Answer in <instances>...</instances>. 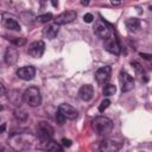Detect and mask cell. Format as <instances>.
Returning a JSON list of instances; mask_svg holds the SVG:
<instances>
[{"label":"cell","mask_w":152,"mask_h":152,"mask_svg":"<svg viewBox=\"0 0 152 152\" xmlns=\"http://www.w3.org/2000/svg\"><path fill=\"white\" fill-rule=\"evenodd\" d=\"M121 144L122 142H120V141H118L115 139H104L101 142L100 148L102 151H118L121 147Z\"/></svg>","instance_id":"5bb4252c"},{"label":"cell","mask_w":152,"mask_h":152,"mask_svg":"<svg viewBox=\"0 0 152 152\" xmlns=\"http://www.w3.org/2000/svg\"><path fill=\"white\" fill-rule=\"evenodd\" d=\"M104 48L107 51H109L113 55H119L120 53V45L118 39L115 38V36H110L109 38L104 39Z\"/></svg>","instance_id":"7c38bea8"},{"label":"cell","mask_w":152,"mask_h":152,"mask_svg":"<svg viewBox=\"0 0 152 152\" xmlns=\"http://www.w3.org/2000/svg\"><path fill=\"white\" fill-rule=\"evenodd\" d=\"M46 150H49V151H62L63 147H62L59 144H57V142H55V141L51 140V141L46 145Z\"/></svg>","instance_id":"7402d4cb"},{"label":"cell","mask_w":152,"mask_h":152,"mask_svg":"<svg viewBox=\"0 0 152 152\" xmlns=\"http://www.w3.org/2000/svg\"><path fill=\"white\" fill-rule=\"evenodd\" d=\"M109 104H110V101L108 100V99H104L101 103H100V106H99V110L102 113V112H104L108 107H109Z\"/></svg>","instance_id":"cb8c5ba5"},{"label":"cell","mask_w":152,"mask_h":152,"mask_svg":"<svg viewBox=\"0 0 152 152\" xmlns=\"http://www.w3.org/2000/svg\"><path fill=\"white\" fill-rule=\"evenodd\" d=\"M14 118L19 121H25L27 119V113L21 108H17L14 109Z\"/></svg>","instance_id":"ffe728a7"},{"label":"cell","mask_w":152,"mask_h":152,"mask_svg":"<svg viewBox=\"0 0 152 152\" xmlns=\"http://www.w3.org/2000/svg\"><path fill=\"white\" fill-rule=\"evenodd\" d=\"M58 110L69 120H74L78 116V112L76 108H74L72 106L68 104V103H62L59 107H58Z\"/></svg>","instance_id":"4fadbf2b"},{"label":"cell","mask_w":152,"mask_h":152,"mask_svg":"<svg viewBox=\"0 0 152 152\" xmlns=\"http://www.w3.org/2000/svg\"><path fill=\"white\" fill-rule=\"evenodd\" d=\"M126 27L129 32H137L140 28V20L137 18H129L126 20Z\"/></svg>","instance_id":"ac0fdd59"},{"label":"cell","mask_w":152,"mask_h":152,"mask_svg":"<svg viewBox=\"0 0 152 152\" xmlns=\"http://www.w3.org/2000/svg\"><path fill=\"white\" fill-rule=\"evenodd\" d=\"M18 57H19V53H18V50L15 48H8L5 52V56H4V59H5V63L7 65H13L17 61H18Z\"/></svg>","instance_id":"9a60e30c"},{"label":"cell","mask_w":152,"mask_h":152,"mask_svg":"<svg viewBox=\"0 0 152 152\" xmlns=\"http://www.w3.org/2000/svg\"><path fill=\"white\" fill-rule=\"evenodd\" d=\"M11 146L14 150H28L32 147L33 142H34V137H32L31 134H23V133H13L11 139H10Z\"/></svg>","instance_id":"6da1fadb"},{"label":"cell","mask_w":152,"mask_h":152,"mask_svg":"<svg viewBox=\"0 0 152 152\" xmlns=\"http://www.w3.org/2000/svg\"><path fill=\"white\" fill-rule=\"evenodd\" d=\"M110 72H112V68L109 65L102 66L100 69H97V71L95 72V80L99 84H106L107 81L110 77Z\"/></svg>","instance_id":"ba28073f"},{"label":"cell","mask_w":152,"mask_h":152,"mask_svg":"<svg viewBox=\"0 0 152 152\" xmlns=\"http://www.w3.org/2000/svg\"><path fill=\"white\" fill-rule=\"evenodd\" d=\"M94 32L99 38L107 39L113 34L112 25L109 23H107L104 19H100V20L96 21V24L94 26Z\"/></svg>","instance_id":"5b68a950"},{"label":"cell","mask_w":152,"mask_h":152,"mask_svg":"<svg viewBox=\"0 0 152 152\" xmlns=\"http://www.w3.org/2000/svg\"><path fill=\"white\" fill-rule=\"evenodd\" d=\"M120 83H121V90L124 93H127V91L132 90L133 87H134V80H133V77L128 72H126L124 70L120 71Z\"/></svg>","instance_id":"8992f818"},{"label":"cell","mask_w":152,"mask_h":152,"mask_svg":"<svg viewBox=\"0 0 152 152\" xmlns=\"http://www.w3.org/2000/svg\"><path fill=\"white\" fill-rule=\"evenodd\" d=\"M2 25L8 30H13V31L20 30V25L17 21L15 17H13L10 13H2Z\"/></svg>","instance_id":"30bf717a"},{"label":"cell","mask_w":152,"mask_h":152,"mask_svg":"<svg viewBox=\"0 0 152 152\" xmlns=\"http://www.w3.org/2000/svg\"><path fill=\"white\" fill-rule=\"evenodd\" d=\"M1 91H2V95H5L6 90H5V87H4V84H1Z\"/></svg>","instance_id":"d6a6232c"},{"label":"cell","mask_w":152,"mask_h":152,"mask_svg":"<svg viewBox=\"0 0 152 152\" xmlns=\"http://www.w3.org/2000/svg\"><path fill=\"white\" fill-rule=\"evenodd\" d=\"M91 126L99 135L107 137L113 129V121L106 116H96L91 121Z\"/></svg>","instance_id":"7a4b0ae2"},{"label":"cell","mask_w":152,"mask_h":152,"mask_svg":"<svg viewBox=\"0 0 152 152\" xmlns=\"http://www.w3.org/2000/svg\"><path fill=\"white\" fill-rule=\"evenodd\" d=\"M51 19H52V14H51V13H45V14L38 15V17L36 18V20L39 21V23H48V21H50Z\"/></svg>","instance_id":"603a6c76"},{"label":"cell","mask_w":152,"mask_h":152,"mask_svg":"<svg viewBox=\"0 0 152 152\" xmlns=\"http://www.w3.org/2000/svg\"><path fill=\"white\" fill-rule=\"evenodd\" d=\"M17 75L19 78L24 80V81H30L36 75V68L32 65H26V66H21L17 70Z\"/></svg>","instance_id":"8fae6325"},{"label":"cell","mask_w":152,"mask_h":152,"mask_svg":"<svg viewBox=\"0 0 152 152\" xmlns=\"http://www.w3.org/2000/svg\"><path fill=\"white\" fill-rule=\"evenodd\" d=\"M115 91H116V88L114 84H110V83L104 84V88H103V95L104 96H112L115 94Z\"/></svg>","instance_id":"44dd1931"},{"label":"cell","mask_w":152,"mask_h":152,"mask_svg":"<svg viewBox=\"0 0 152 152\" xmlns=\"http://www.w3.org/2000/svg\"><path fill=\"white\" fill-rule=\"evenodd\" d=\"M83 20H84V23H93V20H94V15L91 14V13H86L84 15H83Z\"/></svg>","instance_id":"4316f807"},{"label":"cell","mask_w":152,"mask_h":152,"mask_svg":"<svg viewBox=\"0 0 152 152\" xmlns=\"http://www.w3.org/2000/svg\"><path fill=\"white\" fill-rule=\"evenodd\" d=\"M94 96V89L90 84H84L78 90V97L83 101H89Z\"/></svg>","instance_id":"2e32d148"},{"label":"cell","mask_w":152,"mask_h":152,"mask_svg":"<svg viewBox=\"0 0 152 152\" xmlns=\"http://www.w3.org/2000/svg\"><path fill=\"white\" fill-rule=\"evenodd\" d=\"M62 145H63L64 147H70V146H71V140L63 138V139H62Z\"/></svg>","instance_id":"83f0119b"},{"label":"cell","mask_w":152,"mask_h":152,"mask_svg":"<svg viewBox=\"0 0 152 152\" xmlns=\"http://www.w3.org/2000/svg\"><path fill=\"white\" fill-rule=\"evenodd\" d=\"M23 100L31 107H38L42 103L40 90L37 87H28L23 94Z\"/></svg>","instance_id":"277c9868"},{"label":"cell","mask_w":152,"mask_h":152,"mask_svg":"<svg viewBox=\"0 0 152 152\" xmlns=\"http://www.w3.org/2000/svg\"><path fill=\"white\" fill-rule=\"evenodd\" d=\"M110 1H112V4H113V5H119L122 0H110Z\"/></svg>","instance_id":"4dcf8cb0"},{"label":"cell","mask_w":152,"mask_h":152,"mask_svg":"<svg viewBox=\"0 0 152 152\" xmlns=\"http://www.w3.org/2000/svg\"><path fill=\"white\" fill-rule=\"evenodd\" d=\"M53 137V128L45 121H42L37 126V138L40 144H49Z\"/></svg>","instance_id":"3957f363"},{"label":"cell","mask_w":152,"mask_h":152,"mask_svg":"<svg viewBox=\"0 0 152 152\" xmlns=\"http://www.w3.org/2000/svg\"><path fill=\"white\" fill-rule=\"evenodd\" d=\"M65 116L59 112V110H57V113H56V120H57V122L59 124V125H63L64 124V121H65Z\"/></svg>","instance_id":"484cf974"},{"label":"cell","mask_w":152,"mask_h":152,"mask_svg":"<svg viewBox=\"0 0 152 152\" xmlns=\"http://www.w3.org/2000/svg\"><path fill=\"white\" fill-rule=\"evenodd\" d=\"M81 4H82L83 6H87V5L89 4V0H82V1H81Z\"/></svg>","instance_id":"1f68e13d"},{"label":"cell","mask_w":152,"mask_h":152,"mask_svg":"<svg viewBox=\"0 0 152 152\" xmlns=\"http://www.w3.org/2000/svg\"><path fill=\"white\" fill-rule=\"evenodd\" d=\"M58 31H59V25L55 23V24H50V25L45 26L44 30H43V34H44L48 39H53V38L57 36Z\"/></svg>","instance_id":"e0dca14e"},{"label":"cell","mask_w":152,"mask_h":152,"mask_svg":"<svg viewBox=\"0 0 152 152\" xmlns=\"http://www.w3.org/2000/svg\"><path fill=\"white\" fill-rule=\"evenodd\" d=\"M11 42H12L15 46H21V45H24V44L26 43L25 38H13Z\"/></svg>","instance_id":"d4e9b609"},{"label":"cell","mask_w":152,"mask_h":152,"mask_svg":"<svg viewBox=\"0 0 152 152\" xmlns=\"http://www.w3.org/2000/svg\"><path fill=\"white\" fill-rule=\"evenodd\" d=\"M51 4L53 7H57L58 6V0H51Z\"/></svg>","instance_id":"f546056e"},{"label":"cell","mask_w":152,"mask_h":152,"mask_svg":"<svg viewBox=\"0 0 152 152\" xmlns=\"http://www.w3.org/2000/svg\"><path fill=\"white\" fill-rule=\"evenodd\" d=\"M140 56H141V57H144V58H146V59H152V56H151V55H145V53H140Z\"/></svg>","instance_id":"f1b7e54d"},{"label":"cell","mask_w":152,"mask_h":152,"mask_svg":"<svg viewBox=\"0 0 152 152\" xmlns=\"http://www.w3.org/2000/svg\"><path fill=\"white\" fill-rule=\"evenodd\" d=\"M4 131H5V124L1 125V132H4Z\"/></svg>","instance_id":"836d02e7"},{"label":"cell","mask_w":152,"mask_h":152,"mask_svg":"<svg viewBox=\"0 0 152 152\" xmlns=\"http://www.w3.org/2000/svg\"><path fill=\"white\" fill-rule=\"evenodd\" d=\"M132 66L134 68V70H135V72H137V75L142 80V78H145V81H146V74H145V71H144V69H142V66L138 63V62H132Z\"/></svg>","instance_id":"d6986e66"},{"label":"cell","mask_w":152,"mask_h":152,"mask_svg":"<svg viewBox=\"0 0 152 152\" xmlns=\"http://www.w3.org/2000/svg\"><path fill=\"white\" fill-rule=\"evenodd\" d=\"M44 51H45V44L43 40H36L28 45V53L34 58L42 57Z\"/></svg>","instance_id":"52a82bcc"},{"label":"cell","mask_w":152,"mask_h":152,"mask_svg":"<svg viewBox=\"0 0 152 152\" xmlns=\"http://www.w3.org/2000/svg\"><path fill=\"white\" fill-rule=\"evenodd\" d=\"M76 17H77V13L75 11H65V12H63L56 17L55 23L58 25H65V24L74 21L76 19Z\"/></svg>","instance_id":"9c48e42d"}]
</instances>
